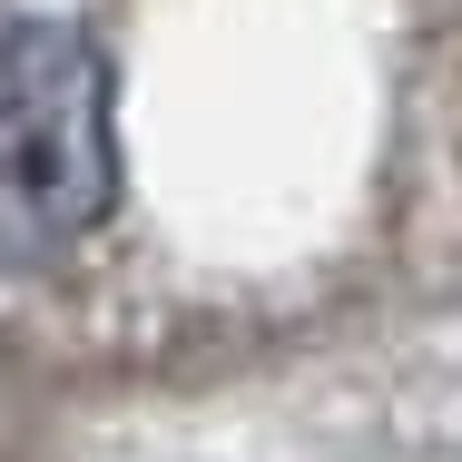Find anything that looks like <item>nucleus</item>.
Listing matches in <instances>:
<instances>
[{"mask_svg":"<svg viewBox=\"0 0 462 462\" xmlns=\"http://www.w3.org/2000/svg\"><path fill=\"white\" fill-rule=\"evenodd\" d=\"M118 207V69L69 20L0 30V266H50Z\"/></svg>","mask_w":462,"mask_h":462,"instance_id":"obj_1","label":"nucleus"}]
</instances>
